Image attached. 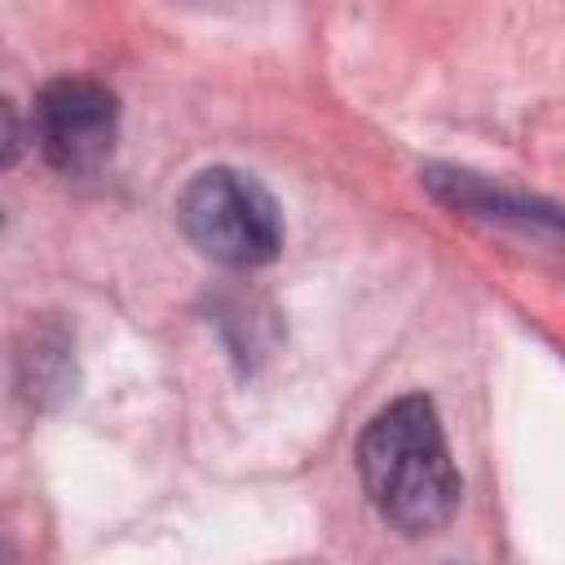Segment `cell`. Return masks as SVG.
Here are the masks:
<instances>
[{"label":"cell","mask_w":565,"mask_h":565,"mask_svg":"<svg viewBox=\"0 0 565 565\" xmlns=\"http://www.w3.org/2000/svg\"><path fill=\"white\" fill-rule=\"evenodd\" d=\"M358 472L375 512L402 534H437L459 508V468L424 393L388 402L362 428Z\"/></svg>","instance_id":"6da1fadb"},{"label":"cell","mask_w":565,"mask_h":565,"mask_svg":"<svg viewBox=\"0 0 565 565\" xmlns=\"http://www.w3.org/2000/svg\"><path fill=\"white\" fill-rule=\"evenodd\" d=\"M177 221L207 260L234 269L265 265L282 247V212L274 194L238 168H203L181 190Z\"/></svg>","instance_id":"7a4b0ae2"},{"label":"cell","mask_w":565,"mask_h":565,"mask_svg":"<svg viewBox=\"0 0 565 565\" xmlns=\"http://www.w3.org/2000/svg\"><path fill=\"white\" fill-rule=\"evenodd\" d=\"M31 137L40 154L71 177L97 172L119 137V102L88 75H62L35 93Z\"/></svg>","instance_id":"3957f363"}]
</instances>
